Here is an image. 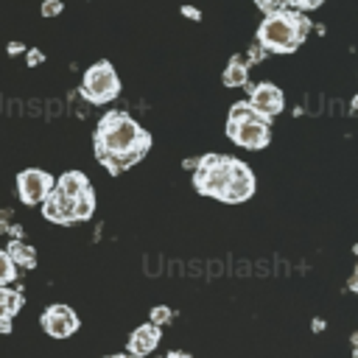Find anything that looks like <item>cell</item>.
Instances as JSON below:
<instances>
[{"label":"cell","instance_id":"6da1fadb","mask_svg":"<svg viewBox=\"0 0 358 358\" xmlns=\"http://www.w3.org/2000/svg\"><path fill=\"white\" fill-rule=\"evenodd\" d=\"M148 145L151 137L145 134V129L123 112H106L95 129V154L112 173H120L129 165L140 162Z\"/></svg>","mask_w":358,"mask_h":358},{"label":"cell","instance_id":"277c9868","mask_svg":"<svg viewBox=\"0 0 358 358\" xmlns=\"http://www.w3.org/2000/svg\"><path fill=\"white\" fill-rule=\"evenodd\" d=\"M120 92V78L109 62H95L81 81V95L92 103H106Z\"/></svg>","mask_w":358,"mask_h":358},{"label":"cell","instance_id":"83f0119b","mask_svg":"<svg viewBox=\"0 0 358 358\" xmlns=\"http://www.w3.org/2000/svg\"><path fill=\"white\" fill-rule=\"evenodd\" d=\"M168 358H190L187 352H168Z\"/></svg>","mask_w":358,"mask_h":358},{"label":"cell","instance_id":"44dd1931","mask_svg":"<svg viewBox=\"0 0 358 358\" xmlns=\"http://www.w3.org/2000/svg\"><path fill=\"white\" fill-rule=\"evenodd\" d=\"M62 0H45L42 3V17H59L62 14Z\"/></svg>","mask_w":358,"mask_h":358},{"label":"cell","instance_id":"d4e9b609","mask_svg":"<svg viewBox=\"0 0 358 358\" xmlns=\"http://www.w3.org/2000/svg\"><path fill=\"white\" fill-rule=\"evenodd\" d=\"M182 14H185V17H193V20H199V11H196V8H190V6H185V8H182Z\"/></svg>","mask_w":358,"mask_h":358},{"label":"cell","instance_id":"5b68a950","mask_svg":"<svg viewBox=\"0 0 358 358\" xmlns=\"http://www.w3.org/2000/svg\"><path fill=\"white\" fill-rule=\"evenodd\" d=\"M227 134L232 137V143L243 145V148H266L268 145V120L266 117H249V120H227Z\"/></svg>","mask_w":358,"mask_h":358},{"label":"cell","instance_id":"ba28073f","mask_svg":"<svg viewBox=\"0 0 358 358\" xmlns=\"http://www.w3.org/2000/svg\"><path fill=\"white\" fill-rule=\"evenodd\" d=\"M42 327L53 338H67V336H73L78 330V316L67 305H50L45 310V316H42Z\"/></svg>","mask_w":358,"mask_h":358},{"label":"cell","instance_id":"d6986e66","mask_svg":"<svg viewBox=\"0 0 358 358\" xmlns=\"http://www.w3.org/2000/svg\"><path fill=\"white\" fill-rule=\"evenodd\" d=\"M255 3H257V8L263 14H277V11L291 8V0H255Z\"/></svg>","mask_w":358,"mask_h":358},{"label":"cell","instance_id":"4316f807","mask_svg":"<svg viewBox=\"0 0 358 358\" xmlns=\"http://www.w3.org/2000/svg\"><path fill=\"white\" fill-rule=\"evenodd\" d=\"M20 50H22V45H20V42H11V45H8V53H11V56H17Z\"/></svg>","mask_w":358,"mask_h":358},{"label":"cell","instance_id":"3957f363","mask_svg":"<svg viewBox=\"0 0 358 358\" xmlns=\"http://www.w3.org/2000/svg\"><path fill=\"white\" fill-rule=\"evenodd\" d=\"M232 179V157L224 154H207L196 162V173H193V185L199 193L221 199L227 185Z\"/></svg>","mask_w":358,"mask_h":358},{"label":"cell","instance_id":"9a60e30c","mask_svg":"<svg viewBox=\"0 0 358 358\" xmlns=\"http://www.w3.org/2000/svg\"><path fill=\"white\" fill-rule=\"evenodd\" d=\"M92 213H95V193H92V187H87L73 201V221H87Z\"/></svg>","mask_w":358,"mask_h":358},{"label":"cell","instance_id":"5bb4252c","mask_svg":"<svg viewBox=\"0 0 358 358\" xmlns=\"http://www.w3.org/2000/svg\"><path fill=\"white\" fill-rule=\"evenodd\" d=\"M6 255L11 257V263H14L17 268H34V266H36V252H34V246H28V243H22V241H11L8 249H6Z\"/></svg>","mask_w":358,"mask_h":358},{"label":"cell","instance_id":"cb8c5ba5","mask_svg":"<svg viewBox=\"0 0 358 358\" xmlns=\"http://www.w3.org/2000/svg\"><path fill=\"white\" fill-rule=\"evenodd\" d=\"M0 333H3V336L11 333V316H3V319H0Z\"/></svg>","mask_w":358,"mask_h":358},{"label":"cell","instance_id":"ffe728a7","mask_svg":"<svg viewBox=\"0 0 358 358\" xmlns=\"http://www.w3.org/2000/svg\"><path fill=\"white\" fill-rule=\"evenodd\" d=\"M171 319V308L168 305H154L151 308V324H165Z\"/></svg>","mask_w":358,"mask_h":358},{"label":"cell","instance_id":"8fae6325","mask_svg":"<svg viewBox=\"0 0 358 358\" xmlns=\"http://www.w3.org/2000/svg\"><path fill=\"white\" fill-rule=\"evenodd\" d=\"M159 338H162V333H159V324H140L131 336H129V355H134V358H140V355H148V352H154L157 350V344H159Z\"/></svg>","mask_w":358,"mask_h":358},{"label":"cell","instance_id":"ac0fdd59","mask_svg":"<svg viewBox=\"0 0 358 358\" xmlns=\"http://www.w3.org/2000/svg\"><path fill=\"white\" fill-rule=\"evenodd\" d=\"M14 277H17V266L11 263V257H8L6 252H0V285L11 282Z\"/></svg>","mask_w":358,"mask_h":358},{"label":"cell","instance_id":"8992f818","mask_svg":"<svg viewBox=\"0 0 358 358\" xmlns=\"http://www.w3.org/2000/svg\"><path fill=\"white\" fill-rule=\"evenodd\" d=\"M53 187V176L48 171H39V168H28L17 176V190H20V199L25 204H39L48 190Z\"/></svg>","mask_w":358,"mask_h":358},{"label":"cell","instance_id":"484cf974","mask_svg":"<svg viewBox=\"0 0 358 358\" xmlns=\"http://www.w3.org/2000/svg\"><path fill=\"white\" fill-rule=\"evenodd\" d=\"M28 62H31V64L42 62V53H39V50H31V53H28Z\"/></svg>","mask_w":358,"mask_h":358},{"label":"cell","instance_id":"30bf717a","mask_svg":"<svg viewBox=\"0 0 358 358\" xmlns=\"http://www.w3.org/2000/svg\"><path fill=\"white\" fill-rule=\"evenodd\" d=\"M73 201H76V199H70V196H64L62 190L50 187L48 196L42 199V213H45V218L53 221V224H70V221H73Z\"/></svg>","mask_w":358,"mask_h":358},{"label":"cell","instance_id":"f1b7e54d","mask_svg":"<svg viewBox=\"0 0 358 358\" xmlns=\"http://www.w3.org/2000/svg\"><path fill=\"white\" fill-rule=\"evenodd\" d=\"M106 358H134V355H129V352H123V355H106Z\"/></svg>","mask_w":358,"mask_h":358},{"label":"cell","instance_id":"4fadbf2b","mask_svg":"<svg viewBox=\"0 0 358 358\" xmlns=\"http://www.w3.org/2000/svg\"><path fill=\"white\" fill-rule=\"evenodd\" d=\"M56 190H62L64 196H70V199H76V196H81L87 187H90V182H87V176L81 173V171H67V173H62L59 179H56V185H53Z\"/></svg>","mask_w":358,"mask_h":358},{"label":"cell","instance_id":"e0dca14e","mask_svg":"<svg viewBox=\"0 0 358 358\" xmlns=\"http://www.w3.org/2000/svg\"><path fill=\"white\" fill-rule=\"evenodd\" d=\"M249 117H257V112L249 106V101H238V103H232V109H229V120H232V123H238V120H249Z\"/></svg>","mask_w":358,"mask_h":358},{"label":"cell","instance_id":"603a6c76","mask_svg":"<svg viewBox=\"0 0 358 358\" xmlns=\"http://www.w3.org/2000/svg\"><path fill=\"white\" fill-rule=\"evenodd\" d=\"M291 6H296V8L308 11V8H316V6H322V0H291Z\"/></svg>","mask_w":358,"mask_h":358},{"label":"cell","instance_id":"7402d4cb","mask_svg":"<svg viewBox=\"0 0 358 358\" xmlns=\"http://www.w3.org/2000/svg\"><path fill=\"white\" fill-rule=\"evenodd\" d=\"M263 56H266V50H263V48H260V45H255V48H252V50H249V53H246V56H243V59H246V62H249V64H252V62H260V59H263Z\"/></svg>","mask_w":358,"mask_h":358},{"label":"cell","instance_id":"2e32d148","mask_svg":"<svg viewBox=\"0 0 358 358\" xmlns=\"http://www.w3.org/2000/svg\"><path fill=\"white\" fill-rule=\"evenodd\" d=\"M22 288H3L0 285V308L8 313V316H14L20 308H22V294H20Z\"/></svg>","mask_w":358,"mask_h":358},{"label":"cell","instance_id":"7c38bea8","mask_svg":"<svg viewBox=\"0 0 358 358\" xmlns=\"http://www.w3.org/2000/svg\"><path fill=\"white\" fill-rule=\"evenodd\" d=\"M224 84L227 87H246L249 84V62L243 56H232L229 64L224 67Z\"/></svg>","mask_w":358,"mask_h":358},{"label":"cell","instance_id":"52a82bcc","mask_svg":"<svg viewBox=\"0 0 358 358\" xmlns=\"http://www.w3.org/2000/svg\"><path fill=\"white\" fill-rule=\"evenodd\" d=\"M282 90L277 87V84H268V81H263V84H257V87H252V92H249V106L260 115V117H266V120H271L277 112H282Z\"/></svg>","mask_w":358,"mask_h":358},{"label":"cell","instance_id":"7a4b0ae2","mask_svg":"<svg viewBox=\"0 0 358 358\" xmlns=\"http://www.w3.org/2000/svg\"><path fill=\"white\" fill-rule=\"evenodd\" d=\"M310 20L294 8L266 14V20L257 28V45L266 53H291L299 48V42L308 36Z\"/></svg>","mask_w":358,"mask_h":358},{"label":"cell","instance_id":"9c48e42d","mask_svg":"<svg viewBox=\"0 0 358 358\" xmlns=\"http://www.w3.org/2000/svg\"><path fill=\"white\" fill-rule=\"evenodd\" d=\"M252 193H255V173H252L243 162L232 159V179H229V185H227L221 201H227V204H238V201H246Z\"/></svg>","mask_w":358,"mask_h":358}]
</instances>
